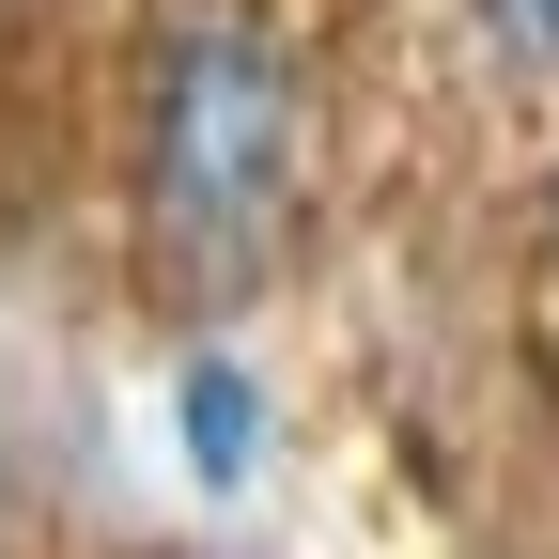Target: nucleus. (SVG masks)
<instances>
[{"label": "nucleus", "mask_w": 559, "mask_h": 559, "mask_svg": "<svg viewBox=\"0 0 559 559\" xmlns=\"http://www.w3.org/2000/svg\"><path fill=\"white\" fill-rule=\"evenodd\" d=\"M280 187H296V79H280V47L234 32V16L171 32L156 79H140V202H156L171 264H202V280L264 264Z\"/></svg>", "instance_id": "nucleus-1"}, {"label": "nucleus", "mask_w": 559, "mask_h": 559, "mask_svg": "<svg viewBox=\"0 0 559 559\" xmlns=\"http://www.w3.org/2000/svg\"><path fill=\"white\" fill-rule=\"evenodd\" d=\"M171 436H187V481L234 498V481L264 466V389H249L234 358H187V373H171Z\"/></svg>", "instance_id": "nucleus-2"}, {"label": "nucleus", "mask_w": 559, "mask_h": 559, "mask_svg": "<svg viewBox=\"0 0 559 559\" xmlns=\"http://www.w3.org/2000/svg\"><path fill=\"white\" fill-rule=\"evenodd\" d=\"M481 32H498L528 79H559V0H481Z\"/></svg>", "instance_id": "nucleus-3"}]
</instances>
